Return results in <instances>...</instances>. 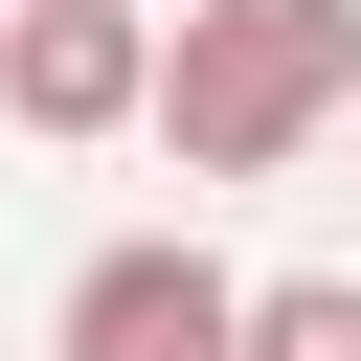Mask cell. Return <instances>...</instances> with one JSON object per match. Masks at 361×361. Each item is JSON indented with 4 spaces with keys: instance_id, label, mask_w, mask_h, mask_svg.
I'll return each instance as SVG.
<instances>
[{
    "instance_id": "obj_1",
    "label": "cell",
    "mask_w": 361,
    "mask_h": 361,
    "mask_svg": "<svg viewBox=\"0 0 361 361\" xmlns=\"http://www.w3.org/2000/svg\"><path fill=\"white\" fill-rule=\"evenodd\" d=\"M338 113H361V0H180L135 135H158L180 180H293Z\"/></svg>"
},
{
    "instance_id": "obj_3",
    "label": "cell",
    "mask_w": 361,
    "mask_h": 361,
    "mask_svg": "<svg viewBox=\"0 0 361 361\" xmlns=\"http://www.w3.org/2000/svg\"><path fill=\"white\" fill-rule=\"evenodd\" d=\"M0 113L23 135H135L158 113V0H0Z\"/></svg>"
},
{
    "instance_id": "obj_4",
    "label": "cell",
    "mask_w": 361,
    "mask_h": 361,
    "mask_svg": "<svg viewBox=\"0 0 361 361\" xmlns=\"http://www.w3.org/2000/svg\"><path fill=\"white\" fill-rule=\"evenodd\" d=\"M226 361H361V271H248V338Z\"/></svg>"
},
{
    "instance_id": "obj_2",
    "label": "cell",
    "mask_w": 361,
    "mask_h": 361,
    "mask_svg": "<svg viewBox=\"0 0 361 361\" xmlns=\"http://www.w3.org/2000/svg\"><path fill=\"white\" fill-rule=\"evenodd\" d=\"M226 338H248V271H226L203 226L90 248V271H68V316H45V361H226Z\"/></svg>"
}]
</instances>
